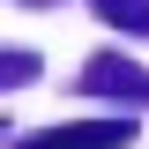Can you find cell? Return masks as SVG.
<instances>
[{
    "label": "cell",
    "instance_id": "cell-1",
    "mask_svg": "<svg viewBox=\"0 0 149 149\" xmlns=\"http://www.w3.org/2000/svg\"><path fill=\"white\" fill-rule=\"evenodd\" d=\"M104 142H127V119H104V127H74V134H37L30 149H104Z\"/></svg>",
    "mask_w": 149,
    "mask_h": 149
}]
</instances>
